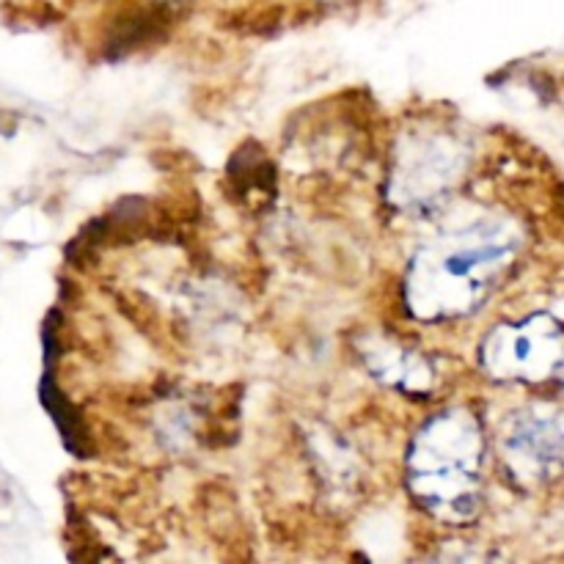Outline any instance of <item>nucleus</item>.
I'll return each mask as SVG.
<instances>
[{
  "label": "nucleus",
  "mask_w": 564,
  "mask_h": 564,
  "mask_svg": "<svg viewBox=\"0 0 564 564\" xmlns=\"http://www.w3.org/2000/svg\"><path fill=\"white\" fill-rule=\"evenodd\" d=\"M521 251V235L505 218H477L430 240L408 275V306L427 323L457 319L488 301Z\"/></svg>",
  "instance_id": "f257e3e1"
},
{
  "label": "nucleus",
  "mask_w": 564,
  "mask_h": 564,
  "mask_svg": "<svg viewBox=\"0 0 564 564\" xmlns=\"http://www.w3.org/2000/svg\"><path fill=\"white\" fill-rule=\"evenodd\" d=\"M485 438L468 411H446L416 435L411 449V490L430 516L463 523L479 510Z\"/></svg>",
  "instance_id": "f03ea898"
},
{
  "label": "nucleus",
  "mask_w": 564,
  "mask_h": 564,
  "mask_svg": "<svg viewBox=\"0 0 564 564\" xmlns=\"http://www.w3.org/2000/svg\"><path fill=\"white\" fill-rule=\"evenodd\" d=\"M482 367L499 380L523 383H562L564 375V328L556 319L538 314L516 325H499L485 339Z\"/></svg>",
  "instance_id": "7ed1b4c3"
},
{
  "label": "nucleus",
  "mask_w": 564,
  "mask_h": 564,
  "mask_svg": "<svg viewBox=\"0 0 564 564\" xmlns=\"http://www.w3.org/2000/svg\"><path fill=\"white\" fill-rule=\"evenodd\" d=\"M501 460L512 479L527 488L549 485L564 474V416L545 408H527L501 433Z\"/></svg>",
  "instance_id": "20e7f679"
}]
</instances>
